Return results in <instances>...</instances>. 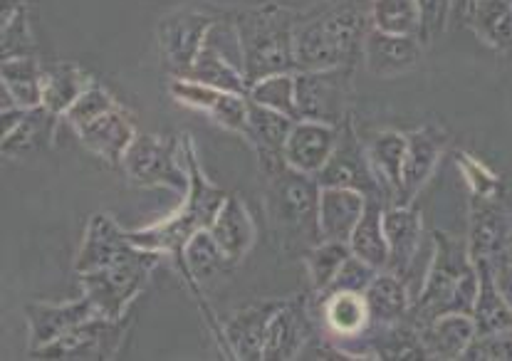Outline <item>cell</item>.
Here are the masks:
<instances>
[{
    "mask_svg": "<svg viewBox=\"0 0 512 361\" xmlns=\"http://www.w3.org/2000/svg\"><path fill=\"white\" fill-rule=\"evenodd\" d=\"M297 13L278 0H260L228 13L248 85L278 72H297L295 25Z\"/></svg>",
    "mask_w": 512,
    "mask_h": 361,
    "instance_id": "cell-2",
    "label": "cell"
},
{
    "mask_svg": "<svg viewBox=\"0 0 512 361\" xmlns=\"http://www.w3.org/2000/svg\"><path fill=\"white\" fill-rule=\"evenodd\" d=\"M295 122L297 119L287 117V114L282 112H275V109L270 107H263V104L250 99L245 141H248V146L255 151V156H258V166L263 174H270V171L287 164L285 146Z\"/></svg>",
    "mask_w": 512,
    "mask_h": 361,
    "instance_id": "cell-17",
    "label": "cell"
},
{
    "mask_svg": "<svg viewBox=\"0 0 512 361\" xmlns=\"http://www.w3.org/2000/svg\"><path fill=\"white\" fill-rule=\"evenodd\" d=\"M372 25L381 33L419 38V0H372Z\"/></svg>",
    "mask_w": 512,
    "mask_h": 361,
    "instance_id": "cell-37",
    "label": "cell"
},
{
    "mask_svg": "<svg viewBox=\"0 0 512 361\" xmlns=\"http://www.w3.org/2000/svg\"><path fill=\"white\" fill-rule=\"evenodd\" d=\"M448 134L438 124L414 129L406 134V161H404V183L396 206H409L423 186L431 181L443 151H446Z\"/></svg>",
    "mask_w": 512,
    "mask_h": 361,
    "instance_id": "cell-16",
    "label": "cell"
},
{
    "mask_svg": "<svg viewBox=\"0 0 512 361\" xmlns=\"http://www.w3.org/2000/svg\"><path fill=\"white\" fill-rule=\"evenodd\" d=\"M181 159H184L188 174V191L179 211L166 218V221L154 223V226L129 230V240L137 248L169 255L176 268L184 263V248L188 240L198 230L213 226V221H216L218 211H221L223 201L228 196L223 188L208 181L206 171H203L201 161H198L196 144H193V139L188 134L181 136Z\"/></svg>",
    "mask_w": 512,
    "mask_h": 361,
    "instance_id": "cell-3",
    "label": "cell"
},
{
    "mask_svg": "<svg viewBox=\"0 0 512 361\" xmlns=\"http://www.w3.org/2000/svg\"><path fill=\"white\" fill-rule=\"evenodd\" d=\"M466 3H468V0H456V10L466 8Z\"/></svg>",
    "mask_w": 512,
    "mask_h": 361,
    "instance_id": "cell-46",
    "label": "cell"
},
{
    "mask_svg": "<svg viewBox=\"0 0 512 361\" xmlns=\"http://www.w3.org/2000/svg\"><path fill=\"white\" fill-rule=\"evenodd\" d=\"M169 94L176 99V102L184 104V107H188V109L211 114L223 92L216 90V87L203 85V82L188 80V77H171Z\"/></svg>",
    "mask_w": 512,
    "mask_h": 361,
    "instance_id": "cell-42",
    "label": "cell"
},
{
    "mask_svg": "<svg viewBox=\"0 0 512 361\" xmlns=\"http://www.w3.org/2000/svg\"><path fill=\"white\" fill-rule=\"evenodd\" d=\"M381 270L372 268L367 260L357 258V255H349L347 263L342 265L337 272V277L332 280V285L327 287L322 295L315 297H325V295H334V292H367V287L372 285V280L379 275Z\"/></svg>",
    "mask_w": 512,
    "mask_h": 361,
    "instance_id": "cell-43",
    "label": "cell"
},
{
    "mask_svg": "<svg viewBox=\"0 0 512 361\" xmlns=\"http://www.w3.org/2000/svg\"><path fill=\"white\" fill-rule=\"evenodd\" d=\"M426 45L416 35H389L372 28L364 43L362 62L369 75L379 80H394L419 67Z\"/></svg>",
    "mask_w": 512,
    "mask_h": 361,
    "instance_id": "cell-18",
    "label": "cell"
},
{
    "mask_svg": "<svg viewBox=\"0 0 512 361\" xmlns=\"http://www.w3.org/2000/svg\"><path fill=\"white\" fill-rule=\"evenodd\" d=\"M248 97L253 102L263 104V107H270L275 112L297 119L295 72H278V75H268L263 80L253 82L248 90Z\"/></svg>",
    "mask_w": 512,
    "mask_h": 361,
    "instance_id": "cell-38",
    "label": "cell"
},
{
    "mask_svg": "<svg viewBox=\"0 0 512 361\" xmlns=\"http://www.w3.org/2000/svg\"><path fill=\"white\" fill-rule=\"evenodd\" d=\"M129 319L94 317L47 347L30 352L33 359H114L127 337Z\"/></svg>",
    "mask_w": 512,
    "mask_h": 361,
    "instance_id": "cell-11",
    "label": "cell"
},
{
    "mask_svg": "<svg viewBox=\"0 0 512 361\" xmlns=\"http://www.w3.org/2000/svg\"><path fill=\"white\" fill-rule=\"evenodd\" d=\"M43 80L45 65L35 55L5 57L0 62V87L13 94L18 107H43Z\"/></svg>",
    "mask_w": 512,
    "mask_h": 361,
    "instance_id": "cell-34",
    "label": "cell"
},
{
    "mask_svg": "<svg viewBox=\"0 0 512 361\" xmlns=\"http://www.w3.org/2000/svg\"><path fill=\"white\" fill-rule=\"evenodd\" d=\"M248 94H233L223 92L218 104L213 107V112L208 117L218 124L221 129L231 132L240 139H245V132H248Z\"/></svg>",
    "mask_w": 512,
    "mask_h": 361,
    "instance_id": "cell-41",
    "label": "cell"
},
{
    "mask_svg": "<svg viewBox=\"0 0 512 361\" xmlns=\"http://www.w3.org/2000/svg\"><path fill=\"white\" fill-rule=\"evenodd\" d=\"M117 99H114V94L107 90L104 85H99L97 80L92 82L90 87H87L85 92L80 94V99H77L75 104L70 107V112L65 114V119L70 122L72 129L82 127V124L92 122L94 117H99V114L109 112V109L117 107Z\"/></svg>",
    "mask_w": 512,
    "mask_h": 361,
    "instance_id": "cell-39",
    "label": "cell"
},
{
    "mask_svg": "<svg viewBox=\"0 0 512 361\" xmlns=\"http://www.w3.org/2000/svg\"><path fill=\"white\" fill-rule=\"evenodd\" d=\"M0 52L5 57H30L38 52L33 25H30L28 0H3V33Z\"/></svg>",
    "mask_w": 512,
    "mask_h": 361,
    "instance_id": "cell-35",
    "label": "cell"
},
{
    "mask_svg": "<svg viewBox=\"0 0 512 361\" xmlns=\"http://www.w3.org/2000/svg\"><path fill=\"white\" fill-rule=\"evenodd\" d=\"M384 233L386 243H389V265H386V270L406 280L423 238L421 213L411 203L409 206L389 203L384 211Z\"/></svg>",
    "mask_w": 512,
    "mask_h": 361,
    "instance_id": "cell-23",
    "label": "cell"
},
{
    "mask_svg": "<svg viewBox=\"0 0 512 361\" xmlns=\"http://www.w3.org/2000/svg\"><path fill=\"white\" fill-rule=\"evenodd\" d=\"M97 315L92 302L85 295L80 300L60 302V305H50V302H30L25 305V322H28V354L38 352L47 347L55 339L65 337L80 324L90 322Z\"/></svg>",
    "mask_w": 512,
    "mask_h": 361,
    "instance_id": "cell-15",
    "label": "cell"
},
{
    "mask_svg": "<svg viewBox=\"0 0 512 361\" xmlns=\"http://www.w3.org/2000/svg\"><path fill=\"white\" fill-rule=\"evenodd\" d=\"M364 300H367L369 307L372 329H384L396 322H404V319H409L411 305H414V297L409 295L404 277L394 275L389 270H381L374 277L372 285L364 292Z\"/></svg>",
    "mask_w": 512,
    "mask_h": 361,
    "instance_id": "cell-25",
    "label": "cell"
},
{
    "mask_svg": "<svg viewBox=\"0 0 512 361\" xmlns=\"http://www.w3.org/2000/svg\"><path fill=\"white\" fill-rule=\"evenodd\" d=\"M57 119L45 107L25 109L20 122L13 129L3 132V156L5 159H25L30 154L47 149L55 139Z\"/></svg>",
    "mask_w": 512,
    "mask_h": 361,
    "instance_id": "cell-28",
    "label": "cell"
},
{
    "mask_svg": "<svg viewBox=\"0 0 512 361\" xmlns=\"http://www.w3.org/2000/svg\"><path fill=\"white\" fill-rule=\"evenodd\" d=\"M389 203L384 198H367L362 221L354 228L349 238V248L357 258L367 260L376 270H386L389 265V243L384 233V211Z\"/></svg>",
    "mask_w": 512,
    "mask_h": 361,
    "instance_id": "cell-33",
    "label": "cell"
},
{
    "mask_svg": "<svg viewBox=\"0 0 512 361\" xmlns=\"http://www.w3.org/2000/svg\"><path fill=\"white\" fill-rule=\"evenodd\" d=\"M208 230L216 238V243L221 245L223 255H226L233 268L248 258L255 240H258V228H255L253 213L245 206L240 193H228L216 221H213V226Z\"/></svg>",
    "mask_w": 512,
    "mask_h": 361,
    "instance_id": "cell-22",
    "label": "cell"
},
{
    "mask_svg": "<svg viewBox=\"0 0 512 361\" xmlns=\"http://www.w3.org/2000/svg\"><path fill=\"white\" fill-rule=\"evenodd\" d=\"M132 248L134 243L129 240V230L119 226L109 213H94L85 228L80 250H77L75 272L82 275V272L107 268V265L117 263Z\"/></svg>",
    "mask_w": 512,
    "mask_h": 361,
    "instance_id": "cell-19",
    "label": "cell"
},
{
    "mask_svg": "<svg viewBox=\"0 0 512 361\" xmlns=\"http://www.w3.org/2000/svg\"><path fill=\"white\" fill-rule=\"evenodd\" d=\"M475 265H478V297H475L473 315H470L475 322V332H478L475 337L508 332L512 329V305L495 282L488 260H475Z\"/></svg>",
    "mask_w": 512,
    "mask_h": 361,
    "instance_id": "cell-27",
    "label": "cell"
},
{
    "mask_svg": "<svg viewBox=\"0 0 512 361\" xmlns=\"http://www.w3.org/2000/svg\"><path fill=\"white\" fill-rule=\"evenodd\" d=\"M421 339L426 344L428 359H463L470 342L475 339V322L470 315L451 312L423 324Z\"/></svg>",
    "mask_w": 512,
    "mask_h": 361,
    "instance_id": "cell-26",
    "label": "cell"
},
{
    "mask_svg": "<svg viewBox=\"0 0 512 361\" xmlns=\"http://www.w3.org/2000/svg\"><path fill=\"white\" fill-rule=\"evenodd\" d=\"M349 255H352L349 243H339V240H320L302 255V263H305L307 275H310L312 295H322L332 285V280L337 277L339 268L347 263Z\"/></svg>",
    "mask_w": 512,
    "mask_h": 361,
    "instance_id": "cell-36",
    "label": "cell"
},
{
    "mask_svg": "<svg viewBox=\"0 0 512 361\" xmlns=\"http://www.w3.org/2000/svg\"><path fill=\"white\" fill-rule=\"evenodd\" d=\"M122 171L132 186L171 188L186 196L188 174L181 159V139L139 132L124 151Z\"/></svg>",
    "mask_w": 512,
    "mask_h": 361,
    "instance_id": "cell-7",
    "label": "cell"
},
{
    "mask_svg": "<svg viewBox=\"0 0 512 361\" xmlns=\"http://www.w3.org/2000/svg\"><path fill=\"white\" fill-rule=\"evenodd\" d=\"M367 196L352 188L325 186L320 191V235L322 240L349 243L354 228L362 221Z\"/></svg>",
    "mask_w": 512,
    "mask_h": 361,
    "instance_id": "cell-24",
    "label": "cell"
},
{
    "mask_svg": "<svg viewBox=\"0 0 512 361\" xmlns=\"http://www.w3.org/2000/svg\"><path fill=\"white\" fill-rule=\"evenodd\" d=\"M164 258L154 250H144L134 245L127 255L117 260V263L107 265L102 270L82 272L80 285L82 295L92 302L97 315L109 319L127 317L129 305L144 292L149 285L151 272L156 270L159 260Z\"/></svg>",
    "mask_w": 512,
    "mask_h": 361,
    "instance_id": "cell-6",
    "label": "cell"
},
{
    "mask_svg": "<svg viewBox=\"0 0 512 361\" xmlns=\"http://www.w3.org/2000/svg\"><path fill=\"white\" fill-rule=\"evenodd\" d=\"M372 28V0H320L315 8L300 10L295 25L297 72L357 70Z\"/></svg>",
    "mask_w": 512,
    "mask_h": 361,
    "instance_id": "cell-1",
    "label": "cell"
},
{
    "mask_svg": "<svg viewBox=\"0 0 512 361\" xmlns=\"http://www.w3.org/2000/svg\"><path fill=\"white\" fill-rule=\"evenodd\" d=\"M280 305L282 300H258L223 319V337H226L228 352L226 359H263L265 337H268L270 322H273Z\"/></svg>",
    "mask_w": 512,
    "mask_h": 361,
    "instance_id": "cell-14",
    "label": "cell"
},
{
    "mask_svg": "<svg viewBox=\"0 0 512 361\" xmlns=\"http://www.w3.org/2000/svg\"><path fill=\"white\" fill-rule=\"evenodd\" d=\"M315 302L310 305V297L297 295L282 300L280 310L275 312L270 322L268 337H265L263 359L287 361L300 359L302 349L315 337V319H312Z\"/></svg>",
    "mask_w": 512,
    "mask_h": 361,
    "instance_id": "cell-12",
    "label": "cell"
},
{
    "mask_svg": "<svg viewBox=\"0 0 512 361\" xmlns=\"http://www.w3.org/2000/svg\"><path fill=\"white\" fill-rule=\"evenodd\" d=\"M421 13V30L419 40L426 47H431L451 25L453 13H456V0H419Z\"/></svg>",
    "mask_w": 512,
    "mask_h": 361,
    "instance_id": "cell-40",
    "label": "cell"
},
{
    "mask_svg": "<svg viewBox=\"0 0 512 361\" xmlns=\"http://www.w3.org/2000/svg\"><path fill=\"white\" fill-rule=\"evenodd\" d=\"M92 82V77L72 62H50L45 65L43 107L55 117H65Z\"/></svg>",
    "mask_w": 512,
    "mask_h": 361,
    "instance_id": "cell-32",
    "label": "cell"
},
{
    "mask_svg": "<svg viewBox=\"0 0 512 361\" xmlns=\"http://www.w3.org/2000/svg\"><path fill=\"white\" fill-rule=\"evenodd\" d=\"M478 297V265L470 255L468 240L446 230H433V255L419 295L414 297L409 319L423 327L431 319L451 312L473 315Z\"/></svg>",
    "mask_w": 512,
    "mask_h": 361,
    "instance_id": "cell-4",
    "label": "cell"
},
{
    "mask_svg": "<svg viewBox=\"0 0 512 361\" xmlns=\"http://www.w3.org/2000/svg\"><path fill=\"white\" fill-rule=\"evenodd\" d=\"M339 127L312 119H297L285 146V161L302 174L317 176L332 156Z\"/></svg>",
    "mask_w": 512,
    "mask_h": 361,
    "instance_id": "cell-21",
    "label": "cell"
},
{
    "mask_svg": "<svg viewBox=\"0 0 512 361\" xmlns=\"http://www.w3.org/2000/svg\"><path fill=\"white\" fill-rule=\"evenodd\" d=\"M184 77L203 82L208 87H216L221 92L248 94L250 90L243 67L233 65V60L221 50V45H218V40H213V35L208 38L206 47H203L201 55L196 57V62H193L191 70Z\"/></svg>",
    "mask_w": 512,
    "mask_h": 361,
    "instance_id": "cell-29",
    "label": "cell"
},
{
    "mask_svg": "<svg viewBox=\"0 0 512 361\" xmlns=\"http://www.w3.org/2000/svg\"><path fill=\"white\" fill-rule=\"evenodd\" d=\"M265 176V211L273 238L285 255L302 258L320 235V191L315 176L280 166Z\"/></svg>",
    "mask_w": 512,
    "mask_h": 361,
    "instance_id": "cell-5",
    "label": "cell"
},
{
    "mask_svg": "<svg viewBox=\"0 0 512 361\" xmlns=\"http://www.w3.org/2000/svg\"><path fill=\"white\" fill-rule=\"evenodd\" d=\"M75 134L80 136L82 144L92 151L94 156H99L102 161L114 166H122L124 151L129 149V144L137 136V124H134V117L117 104L109 112L99 114L92 122L82 124V127L75 129Z\"/></svg>",
    "mask_w": 512,
    "mask_h": 361,
    "instance_id": "cell-20",
    "label": "cell"
},
{
    "mask_svg": "<svg viewBox=\"0 0 512 361\" xmlns=\"http://www.w3.org/2000/svg\"><path fill=\"white\" fill-rule=\"evenodd\" d=\"M352 80V67L295 72L297 119H312V122L334 124V127L352 119Z\"/></svg>",
    "mask_w": 512,
    "mask_h": 361,
    "instance_id": "cell-9",
    "label": "cell"
},
{
    "mask_svg": "<svg viewBox=\"0 0 512 361\" xmlns=\"http://www.w3.org/2000/svg\"><path fill=\"white\" fill-rule=\"evenodd\" d=\"M461 13L470 33L485 45H512V0H468Z\"/></svg>",
    "mask_w": 512,
    "mask_h": 361,
    "instance_id": "cell-30",
    "label": "cell"
},
{
    "mask_svg": "<svg viewBox=\"0 0 512 361\" xmlns=\"http://www.w3.org/2000/svg\"><path fill=\"white\" fill-rule=\"evenodd\" d=\"M315 179L322 188H352V191L364 193L367 198H384L389 203L384 186H381L379 176L374 171L372 159H369L367 144H362L352 119L339 124V136L332 156H329L325 169Z\"/></svg>",
    "mask_w": 512,
    "mask_h": 361,
    "instance_id": "cell-10",
    "label": "cell"
},
{
    "mask_svg": "<svg viewBox=\"0 0 512 361\" xmlns=\"http://www.w3.org/2000/svg\"><path fill=\"white\" fill-rule=\"evenodd\" d=\"M512 235V206L500 188L493 196L470 198V255L473 260H493Z\"/></svg>",
    "mask_w": 512,
    "mask_h": 361,
    "instance_id": "cell-13",
    "label": "cell"
},
{
    "mask_svg": "<svg viewBox=\"0 0 512 361\" xmlns=\"http://www.w3.org/2000/svg\"><path fill=\"white\" fill-rule=\"evenodd\" d=\"M218 23L221 18L216 10L193 8V5L171 10L159 20L156 43H159L161 62L171 72V77H184L191 70Z\"/></svg>",
    "mask_w": 512,
    "mask_h": 361,
    "instance_id": "cell-8",
    "label": "cell"
},
{
    "mask_svg": "<svg viewBox=\"0 0 512 361\" xmlns=\"http://www.w3.org/2000/svg\"><path fill=\"white\" fill-rule=\"evenodd\" d=\"M369 159H372L376 176L384 186L389 203L399 201L401 183H404V161H406V134L386 129L372 136L367 144Z\"/></svg>",
    "mask_w": 512,
    "mask_h": 361,
    "instance_id": "cell-31",
    "label": "cell"
},
{
    "mask_svg": "<svg viewBox=\"0 0 512 361\" xmlns=\"http://www.w3.org/2000/svg\"><path fill=\"white\" fill-rule=\"evenodd\" d=\"M463 359H512V329L498 334H485V337H475Z\"/></svg>",
    "mask_w": 512,
    "mask_h": 361,
    "instance_id": "cell-45",
    "label": "cell"
},
{
    "mask_svg": "<svg viewBox=\"0 0 512 361\" xmlns=\"http://www.w3.org/2000/svg\"><path fill=\"white\" fill-rule=\"evenodd\" d=\"M456 164L458 169H461V174L466 176L470 186V196H493V193H498L500 188H503V183H500L498 176H495L488 166L480 164L478 159H473V156L458 151Z\"/></svg>",
    "mask_w": 512,
    "mask_h": 361,
    "instance_id": "cell-44",
    "label": "cell"
}]
</instances>
